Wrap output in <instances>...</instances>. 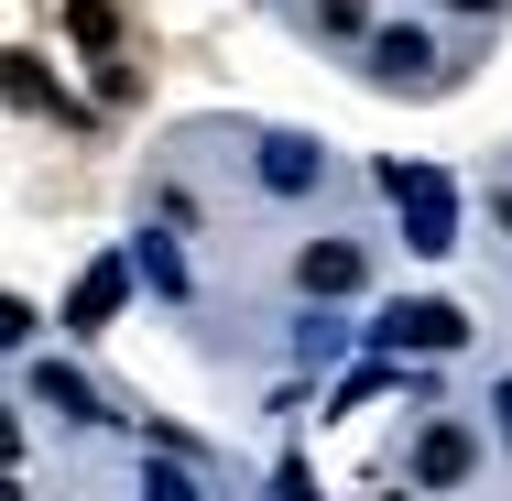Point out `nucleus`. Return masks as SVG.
I'll use <instances>...</instances> for the list:
<instances>
[{"label":"nucleus","instance_id":"f8f14e48","mask_svg":"<svg viewBox=\"0 0 512 501\" xmlns=\"http://www.w3.org/2000/svg\"><path fill=\"white\" fill-rule=\"evenodd\" d=\"M0 458H11V414H0Z\"/></svg>","mask_w":512,"mask_h":501},{"label":"nucleus","instance_id":"20e7f679","mask_svg":"<svg viewBox=\"0 0 512 501\" xmlns=\"http://www.w3.org/2000/svg\"><path fill=\"white\" fill-rule=\"evenodd\" d=\"M262 175H273L284 197H306V186H316V142H295V131H273V142H262Z\"/></svg>","mask_w":512,"mask_h":501},{"label":"nucleus","instance_id":"0eeeda50","mask_svg":"<svg viewBox=\"0 0 512 501\" xmlns=\"http://www.w3.org/2000/svg\"><path fill=\"white\" fill-rule=\"evenodd\" d=\"M414 469H425V480H458V469H469V436H458V425H436V436L414 447Z\"/></svg>","mask_w":512,"mask_h":501},{"label":"nucleus","instance_id":"9b49d317","mask_svg":"<svg viewBox=\"0 0 512 501\" xmlns=\"http://www.w3.org/2000/svg\"><path fill=\"white\" fill-rule=\"evenodd\" d=\"M447 11H502V0H447Z\"/></svg>","mask_w":512,"mask_h":501},{"label":"nucleus","instance_id":"7ed1b4c3","mask_svg":"<svg viewBox=\"0 0 512 501\" xmlns=\"http://www.w3.org/2000/svg\"><path fill=\"white\" fill-rule=\"evenodd\" d=\"M425 66H436L425 33H382V44H371V77H382V88H425Z\"/></svg>","mask_w":512,"mask_h":501},{"label":"nucleus","instance_id":"423d86ee","mask_svg":"<svg viewBox=\"0 0 512 501\" xmlns=\"http://www.w3.org/2000/svg\"><path fill=\"white\" fill-rule=\"evenodd\" d=\"M0 88H11L22 109H66L55 88H44V66H33V55H0ZM66 120H77V109H66Z\"/></svg>","mask_w":512,"mask_h":501},{"label":"nucleus","instance_id":"f03ea898","mask_svg":"<svg viewBox=\"0 0 512 501\" xmlns=\"http://www.w3.org/2000/svg\"><path fill=\"white\" fill-rule=\"evenodd\" d=\"M382 338H393V349H458V338H469V316H458V305H393V316H382Z\"/></svg>","mask_w":512,"mask_h":501},{"label":"nucleus","instance_id":"ddd939ff","mask_svg":"<svg viewBox=\"0 0 512 501\" xmlns=\"http://www.w3.org/2000/svg\"><path fill=\"white\" fill-rule=\"evenodd\" d=\"M502 229H512V186H502Z\"/></svg>","mask_w":512,"mask_h":501},{"label":"nucleus","instance_id":"1a4fd4ad","mask_svg":"<svg viewBox=\"0 0 512 501\" xmlns=\"http://www.w3.org/2000/svg\"><path fill=\"white\" fill-rule=\"evenodd\" d=\"M66 33H77V44H109V33H120V11H109V0H66Z\"/></svg>","mask_w":512,"mask_h":501},{"label":"nucleus","instance_id":"f257e3e1","mask_svg":"<svg viewBox=\"0 0 512 501\" xmlns=\"http://www.w3.org/2000/svg\"><path fill=\"white\" fill-rule=\"evenodd\" d=\"M393 197H404L414 251H447V229H458V197H447V175H393Z\"/></svg>","mask_w":512,"mask_h":501},{"label":"nucleus","instance_id":"6e6552de","mask_svg":"<svg viewBox=\"0 0 512 501\" xmlns=\"http://www.w3.org/2000/svg\"><path fill=\"white\" fill-rule=\"evenodd\" d=\"M120 284H131V273H120V262H99V273H88V284H77V327H99L109 305H120Z\"/></svg>","mask_w":512,"mask_h":501},{"label":"nucleus","instance_id":"9d476101","mask_svg":"<svg viewBox=\"0 0 512 501\" xmlns=\"http://www.w3.org/2000/svg\"><path fill=\"white\" fill-rule=\"evenodd\" d=\"M316 33H371V11L360 0H316Z\"/></svg>","mask_w":512,"mask_h":501},{"label":"nucleus","instance_id":"4468645a","mask_svg":"<svg viewBox=\"0 0 512 501\" xmlns=\"http://www.w3.org/2000/svg\"><path fill=\"white\" fill-rule=\"evenodd\" d=\"M502 414H512V382H502Z\"/></svg>","mask_w":512,"mask_h":501},{"label":"nucleus","instance_id":"39448f33","mask_svg":"<svg viewBox=\"0 0 512 501\" xmlns=\"http://www.w3.org/2000/svg\"><path fill=\"white\" fill-rule=\"evenodd\" d=\"M306 284H316V295H349V284H360V251H349V240H316V251H306Z\"/></svg>","mask_w":512,"mask_h":501}]
</instances>
